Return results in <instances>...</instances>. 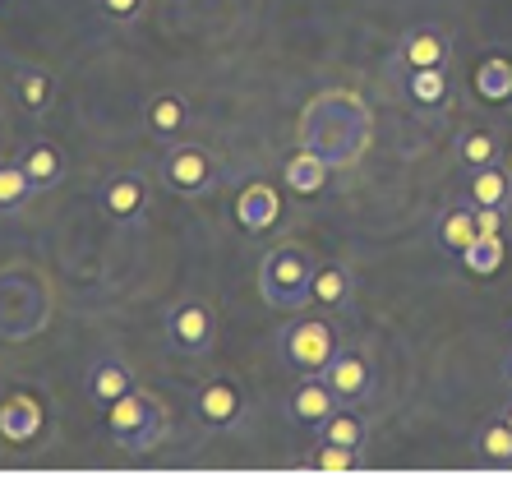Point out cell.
<instances>
[{"instance_id":"7402d4cb","label":"cell","mask_w":512,"mask_h":480,"mask_svg":"<svg viewBox=\"0 0 512 480\" xmlns=\"http://www.w3.org/2000/svg\"><path fill=\"white\" fill-rule=\"evenodd\" d=\"M476 444H480V453H485L489 462H499V467H512V425H508L503 416H494V420H485V425H480Z\"/></svg>"},{"instance_id":"d6986e66","label":"cell","mask_w":512,"mask_h":480,"mask_svg":"<svg viewBox=\"0 0 512 480\" xmlns=\"http://www.w3.org/2000/svg\"><path fill=\"white\" fill-rule=\"evenodd\" d=\"M310 300H319L328 310L346 305V300H351V273H346L342 264H319L310 277Z\"/></svg>"},{"instance_id":"484cf974","label":"cell","mask_w":512,"mask_h":480,"mask_svg":"<svg viewBox=\"0 0 512 480\" xmlns=\"http://www.w3.org/2000/svg\"><path fill=\"white\" fill-rule=\"evenodd\" d=\"M14 88H19L24 111H47V102H51V70H19Z\"/></svg>"},{"instance_id":"8992f818","label":"cell","mask_w":512,"mask_h":480,"mask_svg":"<svg viewBox=\"0 0 512 480\" xmlns=\"http://www.w3.org/2000/svg\"><path fill=\"white\" fill-rule=\"evenodd\" d=\"M323 379H328V388L337 393L342 407H360V402L374 397V365L360 351H337L333 365L323 370Z\"/></svg>"},{"instance_id":"ffe728a7","label":"cell","mask_w":512,"mask_h":480,"mask_svg":"<svg viewBox=\"0 0 512 480\" xmlns=\"http://www.w3.org/2000/svg\"><path fill=\"white\" fill-rule=\"evenodd\" d=\"M286 185L296 194H319L323 185H328V162H323L314 148H305V153H296L286 162Z\"/></svg>"},{"instance_id":"7a4b0ae2","label":"cell","mask_w":512,"mask_h":480,"mask_svg":"<svg viewBox=\"0 0 512 480\" xmlns=\"http://www.w3.org/2000/svg\"><path fill=\"white\" fill-rule=\"evenodd\" d=\"M314 268L319 264H314L310 250H300V245H282V250H273L259 268L263 300H268L273 310H300V305H310Z\"/></svg>"},{"instance_id":"5b68a950","label":"cell","mask_w":512,"mask_h":480,"mask_svg":"<svg viewBox=\"0 0 512 480\" xmlns=\"http://www.w3.org/2000/svg\"><path fill=\"white\" fill-rule=\"evenodd\" d=\"M162 180H167V190L185 194V199H199V194L213 190V180H217V157L208 153L203 144L167 148V157H162Z\"/></svg>"},{"instance_id":"9a60e30c","label":"cell","mask_w":512,"mask_h":480,"mask_svg":"<svg viewBox=\"0 0 512 480\" xmlns=\"http://www.w3.org/2000/svg\"><path fill=\"white\" fill-rule=\"evenodd\" d=\"M143 120H148V130H153L157 139H180V130L190 125V107H185V97L162 93V97H153V102H148Z\"/></svg>"},{"instance_id":"30bf717a","label":"cell","mask_w":512,"mask_h":480,"mask_svg":"<svg viewBox=\"0 0 512 480\" xmlns=\"http://www.w3.org/2000/svg\"><path fill=\"white\" fill-rule=\"evenodd\" d=\"M337 407H342V402H337V393L328 388V379H323V374H300V388L291 393V416H296L300 425L319 430V425L333 416Z\"/></svg>"},{"instance_id":"e0dca14e","label":"cell","mask_w":512,"mask_h":480,"mask_svg":"<svg viewBox=\"0 0 512 480\" xmlns=\"http://www.w3.org/2000/svg\"><path fill=\"white\" fill-rule=\"evenodd\" d=\"M476 236H480V227H476V208L453 204L448 213L439 217V245H443V250L462 254V250H471V245H476Z\"/></svg>"},{"instance_id":"8fae6325","label":"cell","mask_w":512,"mask_h":480,"mask_svg":"<svg viewBox=\"0 0 512 480\" xmlns=\"http://www.w3.org/2000/svg\"><path fill=\"white\" fill-rule=\"evenodd\" d=\"M37 430H42V402L37 397L14 393L0 402V434L10 444H28V439H37Z\"/></svg>"},{"instance_id":"52a82bcc","label":"cell","mask_w":512,"mask_h":480,"mask_svg":"<svg viewBox=\"0 0 512 480\" xmlns=\"http://www.w3.org/2000/svg\"><path fill=\"white\" fill-rule=\"evenodd\" d=\"M453 60V37L439 24H420L406 33V42L397 47V65L402 70H448Z\"/></svg>"},{"instance_id":"f1b7e54d","label":"cell","mask_w":512,"mask_h":480,"mask_svg":"<svg viewBox=\"0 0 512 480\" xmlns=\"http://www.w3.org/2000/svg\"><path fill=\"white\" fill-rule=\"evenodd\" d=\"M476 227H480V236H503V208H476Z\"/></svg>"},{"instance_id":"603a6c76","label":"cell","mask_w":512,"mask_h":480,"mask_svg":"<svg viewBox=\"0 0 512 480\" xmlns=\"http://www.w3.org/2000/svg\"><path fill=\"white\" fill-rule=\"evenodd\" d=\"M28 194H33V180L24 176V167L19 162H0V213L24 208Z\"/></svg>"},{"instance_id":"cb8c5ba5","label":"cell","mask_w":512,"mask_h":480,"mask_svg":"<svg viewBox=\"0 0 512 480\" xmlns=\"http://www.w3.org/2000/svg\"><path fill=\"white\" fill-rule=\"evenodd\" d=\"M457 153H462V162L471 171L494 167V162H499V144H494V134L489 130H466L462 139H457Z\"/></svg>"},{"instance_id":"2e32d148","label":"cell","mask_w":512,"mask_h":480,"mask_svg":"<svg viewBox=\"0 0 512 480\" xmlns=\"http://www.w3.org/2000/svg\"><path fill=\"white\" fill-rule=\"evenodd\" d=\"M236 222L245 231H268L277 222V194L268 185H250V190L236 199Z\"/></svg>"},{"instance_id":"83f0119b","label":"cell","mask_w":512,"mask_h":480,"mask_svg":"<svg viewBox=\"0 0 512 480\" xmlns=\"http://www.w3.org/2000/svg\"><path fill=\"white\" fill-rule=\"evenodd\" d=\"M102 14L116 19V24H130V19L143 14V0H102Z\"/></svg>"},{"instance_id":"f546056e","label":"cell","mask_w":512,"mask_h":480,"mask_svg":"<svg viewBox=\"0 0 512 480\" xmlns=\"http://www.w3.org/2000/svg\"><path fill=\"white\" fill-rule=\"evenodd\" d=\"M499 416H503V420H508V425H512V397H508V407H503Z\"/></svg>"},{"instance_id":"ac0fdd59","label":"cell","mask_w":512,"mask_h":480,"mask_svg":"<svg viewBox=\"0 0 512 480\" xmlns=\"http://www.w3.org/2000/svg\"><path fill=\"white\" fill-rule=\"evenodd\" d=\"M471 204L476 208H508L512 204V176L499 167L471 171Z\"/></svg>"},{"instance_id":"4dcf8cb0","label":"cell","mask_w":512,"mask_h":480,"mask_svg":"<svg viewBox=\"0 0 512 480\" xmlns=\"http://www.w3.org/2000/svg\"><path fill=\"white\" fill-rule=\"evenodd\" d=\"M503 374H508V384H512V356H508V360H503Z\"/></svg>"},{"instance_id":"44dd1931","label":"cell","mask_w":512,"mask_h":480,"mask_svg":"<svg viewBox=\"0 0 512 480\" xmlns=\"http://www.w3.org/2000/svg\"><path fill=\"white\" fill-rule=\"evenodd\" d=\"M406 97L416 107H439L448 97V70H406Z\"/></svg>"},{"instance_id":"d4e9b609","label":"cell","mask_w":512,"mask_h":480,"mask_svg":"<svg viewBox=\"0 0 512 480\" xmlns=\"http://www.w3.org/2000/svg\"><path fill=\"white\" fill-rule=\"evenodd\" d=\"M462 264L471 268V273L489 277L503 268V236H476V245L471 250H462Z\"/></svg>"},{"instance_id":"6da1fadb","label":"cell","mask_w":512,"mask_h":480,"mask_svg":"<svg viewBox=\"0 0 512 480\" xmlns=\"http://www.w3.org/2000/svg\"><path fill=\"white\" fill-rule=\"evenodd\" d=\"M162 430H167V416L157 407V397L143 393V388H130L107 407V434L125 453H148L162 439Z\"/></svg>"},{"instance_id":"277c9868","label":"cell","mask_w":512,"mask_h":480,"mask_svg":"<svg viewBox=\"0 0 512 480\" xmlns=\"http://www.w3.org/2000/svg\"><path fill=\"white\" fill-rule=\"evenodd\" d=\"M167 342L180 356H208L217 342V314L208 300H180L167 314Z\"/></svg>"},{"instance_id":"4fadbf2b","label":"cell","mask_w":512,"mask_h":480,"mask_svg":"<svg viewBox=\"0 0 512 480\" xmlns=\"http://www.w3.org/2000/svg\"><path fill=\"white\" fill-rule=\"evenodd\" d=\"M19 167H24V176L33 180V190H56L60 176H65V153H60L56 144H47V139H37V144L24 148Z\"/></svg>"},{"instance_id":"3957f363","label":"cell","mask_w":512,"mask_h":480,"mask_svg":"<svg viewBox=\"0 0 512 480\" xmlns=\"http://www.w3.org/2000/svg\"><path fill=\"white\" fill-rule=\"evenodd\" d=\"M277 351H282L286 370H296V374H323L328 365H333L337 351H342V333H337L328 319H300V324H291L282 333Z\"/></svg>"},{"instance_id":"4316f807","label":"cell","mask_w":512,"mask_h":480,"mask_svg":"<svg viewBox=\"0 0 512 480\" xmlns=\"http://www.w3.org/2000/svg\"><path fill=\"white\" fill-rule=\"evenodd\" d=\"M323 471H351L360 462L356 448H342V444H319V457H314Z\"/></svg>"},{"instance_id":"5bb4252c","label":"cell","mask_w":512,"mask_h":480,"mask_svg":"<svg viewBox=\"0 0 512 480\" xmlns=\"http://www.w3.org/2000/svg\"><path fill=\"white\" fill-rule=\"evenodd\" d=\"M365 439H370V425H365V416H360L356 407H337L333 416L319 425V444H342V448H365Z\"/></svg>"},{"instance_id":"7c38bea8","label":"cell","mask_w":512,"mask_h":480,"mask_svg":"<svg viewBox=\"0 0 512 480\" xmlns=\"http://www.w3.org/2000/svg\"><path fill=\"white\" fill-rule=\"evenodd\" d=\"M134 388V370L125 365L120 356H107V360H97L93 370H88V397H93L97 407L107 411L116 397H125Z\"/></svg>"},{"instance_id":"9c48e42d","label":"cell","mask_w":512,"mask_h":480,"mask_svg":"<svg viewBox=\"0 0 512 480\" xmlns=\"http://www.w3.org/2000/svg\"><path fill=\"white\" fill-rule=\"evenodd\" d=\"M194 411H199L203 425H213V430H231V425H240V416H245V402H240V388L231 384V379H213V384L199 388Z\"/></svg>"},{"instance_id":"ba28073f","label":"cell","mask_w":512,"mask_h":480,"mask_svg":"<svg viewBox=\"0 0 512 480\" xmlns=\"http://www.w3.org/2000/svg\"><path fill=\"white\" fill-rule=\"evenodd\" d=\"M97 208H102L111 222H134V217L148 208V180L130 176V171H120V176H111L107 185H102Z\"/></svg>"}]
</instances>
